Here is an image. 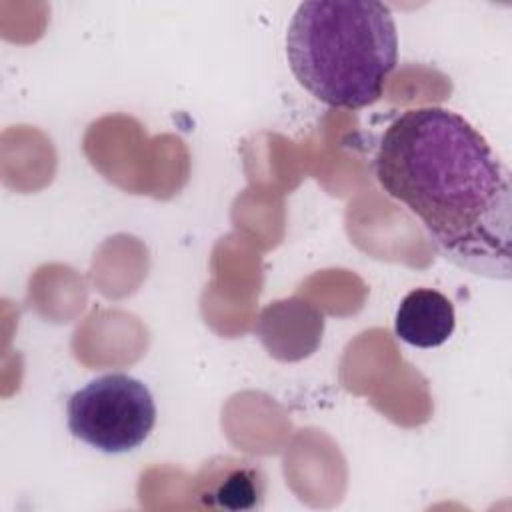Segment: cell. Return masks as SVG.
Listing matches in <instances>:
<instances>
[{"mask_svg": "<svg viewBox=\"0 0 512 512\" xmlns=\"http://www.w3.org/2000/svg\"><path fill=\"white\" fill-rule=\"evenodd\" d=\"M374 176L420 218L448 262L510 280V172L464 116L442 106L402 112L380 138Z\"/></svg>", "mask_w": 512, "mask_h": 512, "instance_id": "cell-1", "label": "cell"}, {"mask_svg": "<svg viewBox=\"0 0 512 512\" xmlns=\"http://www.w3.org/2000/svg\"><path fill=\"white\" fill-rule=\"evenodd\" d=\"M286 56L298 84L330 108L360 110L382 98L398 64L390 8L370 0H308L288 26Z\"/></svg>", "mask_w": 512, "mask_h": 512, "instance_id": "cell-2", "label": "cell"}, {"mask_svg": "<svg viewBox=\"0 0 512 512\" xmlns=\"http://www.w3.org/2000/svg\"><path fill=\"white\" fill-rule=\"evenodd\" d=\"M72 436L104 454L138 448L156 424V404L144 382L112 372L90 380L66 404Z\"/></svg>", "mask_w": 512, "mask_h": 512, "instance_id": "cell-3", "label": "cell"}, {"mask_svg": "<svg viewBox=\"0 0 512 512\" xmlns=\"http://www.w3.org/2000/svg\"><path fill=\"white\" fill-rule=\"evenodd\" d=\"M256 336L280 362H298L314 354L324 334V314L302 298L274 300L262 308Z\"/></svg>", "mask_w": 512, "mask_h": 512, "instance_id": "cell-4", "label": "cell"}, {"mask_svg": "<svg viewBox=\"0 0 512 512\" xmlns=\"http://www.w3.org/2000/svg\"><path fill=\"white\" fill-rule=\"evenodd\" d=\"M192 496L200 506L212 510H258L266 496V476L258 462L238 456H216L204 462L194 476Z\"/></svg>", "mask_w": 512, "mask_h": 512, "instance_id": "cell-5", "label": "cell"}, {"mask_svg": "<svg viewBox=\"0 0 512 512\" xmlns=\"http://www.w3.org/2000/svg\"><path fill=\"white\" fill-rule=\"evenodd\" d=\"M456 328L452 302L438 290L416 288L408 292L394 320L396 336L416 348L442 346Z\"/></svg>", "mask_w": 512, "mask_h": 512, "instance_id": "cell-6", "label": "cell"}]
</instances>
